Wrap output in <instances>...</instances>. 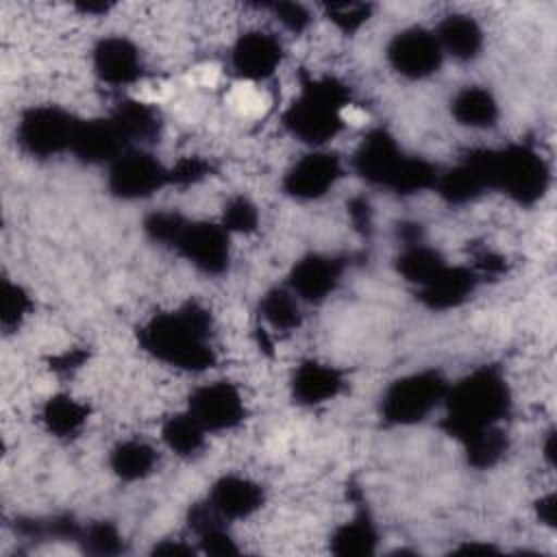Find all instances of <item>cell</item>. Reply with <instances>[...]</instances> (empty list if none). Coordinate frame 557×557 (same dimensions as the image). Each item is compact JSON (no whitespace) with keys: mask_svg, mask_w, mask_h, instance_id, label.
I'll return each instance as SVG.
<instances>
[{"mask_svg":"<svg viewBox=\"0 0 557 557\" xmlns=\"http://www.w3.org/2000/svg\"><path fill=\"white\" fill-rule=\"evenodd\" d=\"M379 533L366 511L355 513L348 522L339 524L331 535V553L339 557H363L376 550Z\"/></svg>","mask_w":557,"mask_h":557,"instance_id":"25","label":"cell"},{"mask_svg":"<svg viewBox=\"0 0 557 557\" xmlns=\"http://www.w3.org/2000/svg\"><path fill=\"white\" fill-rule=\"evenodd\" d=\"M259 313L276 331H294L302 320L296 294L285 287L268 289L259 300Z\"/></svg>","mask_w":557,"mask_h":557,"instance_id":"29","label":"cell"},{"mask_svg":"<svg viewBox=\"0 0 557 557\" xmlns=\"http://www.w3.org/2000/svg\"><path fill=\"white\" fill-rule=\"evenodd\" d=\"M385 54L392 70L411 81H420L435 74L444 61V52L433 30L420 26H411L396 33L389 39Z\"/></svg>","mask_w":557,"mask_h":557,"instance_id":"10","label":"cell"},{"mask_svg":"<svg viewBox=\"0 0 557 557\" xmlns=\"http://www.w3.org/2000/svg\"><path fill=\"white\" fill-rule=\"evenodd\" d=\"M450 113L461 126L470 128H490L500 115L494 94L479 85L459 89L450 102Z\"/></svg>","mask_w":557,"mask_h":557,"instance_id":"21","label":"cell"},{"mask_svg":"<svg viewBox=\"0 0 557 557\" xmlns=\"http://www.w3.org/2000/svg\"><path fill=\"white\" fill-rule=\"evenodd\" d=\"M544 457L548 459V463L555 461V433H553V431L546 435V442H544Z\"/></svg>","mask_w":557,"mask_h":557,"instance_id":"43","label":"cell"},{"mask_svg":"<svg viewBox=\"0 0 557 557\" xmlns=\"http://www.w3.org/2000/svg\"><path fill=\"white\" fill-rule=\"evenodd\" d=\"M76 126L78 120L61 107H30L20 115L17 144L26 154L48 159L70 150Z\"/></svg>","mask_w":557,"mask_h":557,"instance_id":"7","label":"cell"},{"mask_svg":"<svg viewBox=\"0 0 557 557\" xmlns=\"http://www.w3.org/2000/svg\"><path fill=\"white\" fill-rule=\"evenodd\" d=\"M205 426L189 413H174L161 426V437L168 448L181 457H191L205 446Z\"/></svg>","mask_w":557,"mask_h":557,"instance_id":"28","label":"cell"},{"mask_svg":"<svg viewBox=\"0 0 557 557\" xmlns=\"http://www.w3.org/2000/svg\"><path fill=\"white\" fill-rule=\"evenodd\" d=\"M342 178V161L333 152L302 154L283 176V189L296 200H318Z\"/></svg>","mask_w":557,"mask_h":557,"instance_id":"12","label":"cell"},{"mask_svg":"<svg viewBox=\"0 0 557 557\" xmlns=\"http://www.w3.org/2000/svg\"><path fill=\"white\" fill-rule=\"evenodd\" d=\"M228 231L215 222H196L183 218L170 248L205 274L218 276L226 272L231 261Z\"/></svg>","mask_w":557,"mask_h":557,"instance_id":"8","label":"cell"},{"mask_svg":"<svg viewBox=\"0 0 557 557\" xmlns=\"http://www.w3.org/2000/svg\"><path fill=\"white\" fill-rule=\"evenodd\" d=\"M126 144H139V141H152L159 135L161 120L154 107L141 102V100H124L120 102L113 113L109 115Z\"/></svg>","mask_w":557,"mask_h":557,"instance_id":"22","label":"cell"},{"mask_svg":"<svg viewBox=\"0 0 557 557\" xmlns=\"http://www.w3.org/2000/svg\"><path fill=\"white\" fill-rule=\"evenodd\" d=\"M435 189L448 205H466L479 198L483 191H487L485 181L474 161L470 159V154L448 172L440 174Z\"/></svg>","mask_w":557,"mask_h":557,"instance_id":"26","label":"cell"},{"mask_svg":"<svg viewBox=\"0 0 557 557\" xmlns=\"http://www.w3.org/2000/svg\"><path fill=\"white\" fill-rule=\"evenodd\" d=\"M442 403L446 407L442 429L463 444L500 426L511 409V392L498 368L483 366L448 387Z\"/></svg>","mask_w":557,"mask_h":557,"instance_id":"2","label":"cell"},{"mask_svg":"<svg viewBox=\"0 0 557 557\" xmlns=\"http://www.w3.org/2000/svg\"><path fill=\"white\" fill-rule=\"evenodd\" d=\"M444 265H446V261H444L442 252L431 246H424L420 242L405 246L403 252L396 257L398 274L418 287L429 283Z\"/></svg>","mask_w":557,"mask_h":557,"instance_id":"27","label":"cell"},{"mask_svg":"<svg viewBox=\"0 0 557 557\" xmlns=\"http://www.w3.org/2000/svg\"><path fill=\"white\" fill-rule=\"evenodd\" d=\"M220 224L228 233H252L259 226V211L246 196H235L224 205Z\"/></svg>","mask_w":557,"mask_h":557,"instance_id":"34","label":"cell"},{"mask_svg":"<svg viewBox=\"0 0 557 557\" xmlns=\"http://www.w3.org/2000/svg\"><path fill=\"white\" fill-rule=\"evenodd\" d=\"M207 500L224 520H244L261 509L263 490L246 476L226 474L211 485Z\"/></svg>","mask_w":557,"mask_h":557,"instance_id":"18","label":"cell"},{"mask_svg":"<svg viewBox=\"0 0 557 557\" xmlns=\"http://www.w3.org/2000/svg\"><path fill=\"white\" fill-rule=\"evenodd\" d=\"M231 70L246 81L270 78L283 61L281 41L265 30H248L231 48Z\"/></svg>","mask_w":557,"mask_h":557,"instance_id":"13","label":"cell"},{"mask_svg":"<svg viewBox=\"0 0 557 557\" xmlns=\"http://www.w3.org/2000/svg\"><path fill=\"white\" fill-rule=\"evenodd\" d=\"M30 307H33V302H30V296L26 294V289L22 285L4 278L2 287H0V324H2L4 333H13L15 329H20V324L28 315Z\"/></svg>","mask_w":557,"mask_h":557,"instance_id":"31","label":"cell"},{"mask_svg":"<svg viewBox=\"0 0 557 557\" xmlns=\"http://www.w3.org/2000/svg\"><path fill=\"white\" fill-rule=\"evenodd\" d=\"M444 54L455 57L457 61H472L483 50V28L470 15L453 13L446 15L433 30Z\"/></svg>","mask_w":557,"mask_h":557,"instance_id":"20","label":"cell"},{"mask_svg":"<svg viewBox=\"0 0 557 557\" xmlns=\"http://www.w3.org/2000/svg\"><path fill=\"white\" fill-rule=\"evenodd\" d=\"M448 383L437 370H420L396 379L381 398V416L387 424L409 426L422 422L446 396Z\"/></svg>","mask_w":557,"mask_h":557,"instance_id":"6","label":"cell"},{"mask_svg":"<svg viewBox=\"0 0 557 557\" xmlns=\"http://www.w3.org/2000/svg\"><path fill=\"white\" fill-rule=\"evenodd\" d=\"M348 213H350L352 224H355L357 228H370V215H372V211H370V205H368L363 198L350 200Z\"/></svg>","mask_w":557,"mask_h":557,"instance_id":"39","label":"cell"},{"mask_svg":"<svg viewBox=\"0 0 557 557\" xmlns=\"http://www.w3.org/2000/svg\"><path fill=\"white\" fill-rule=\"evenodd\" d=\"M211 313L198 302H185L144 322L137 331L139 346L157 361L185 370L205 372L215 366L211 344Z\"/></svg>","mask_w":557,"mask_h":557,"instance_id":"1","label":"cell"},{"mask_svg":"<svg viewBox=\"0 0 557 557\" xmlns=\"http://www.w3.org/2000/svg\"><path fill=\"white\" fill-rule=\"evenodd\" d=\"M535 513L540 518V522H544L546 527H555V518H557V505H555V494H546L535 503Z\"/></svg>","mask_w":557,"mask_h":557,"instance_id":"40","label":"cell"},{"mask_svg":"<svg viewBox=\"0 0 557 557\" xmlns=\"http://www.w3.org/2000/svg\"><path fill=\"white\" fill-rule=\"evenodd\" d=\"M292 398L300 405H322L326 400H333L342 387L344 376L337 368L320 363V361H302L289 381Z\"/></svg>","mask_w":557,"mask_h":557,"instance_id":"19","label":"cell"},{"mask_svg":"<svg viewBox=\"0 0 557 557\" xmlns=\"http://www.w3.org/2000/svg\"><path fill=\"white\" fill-rule=\"evenodd\" d=\"M187 411L205 426V431H228L242 424L246 416L244 398L233 383L213 381L191 392Z\"/></svg>","mask_w":557,"mask_h":557,"instance_id":"11","label":"cell"},{"mask_svg":"<svg viewBox=\"0 0 557 557\" xmlns=\"http://www.w3.org/2000/svg\"><path fill=\"white\" fill-rule=\"evenodd\" d=\"M466 459L476 470H487L496 466L507 453V433L500 426L483 431L468 442H463Z\"/></svg>","mask_w":557,"mask_h":557,"instance_id":"30","label":"cell"},{"mask_svg":"<svg viewBox=\"0 0 557 557\" xmlns=\"http://www.w3.org/2000/svg\"><path fill=\"white\" fill-rule=\"evenodd\" d=\"M261 9L270 11L292 33H302L311 22V13L298 2H268Z\"/></svg>","mask_w":557,"mask_h":557,"instance_id":"36","label":"cell"},{"mask_svg":"<svg viewBox=\"0 0 557 557\" xmlns=\"http://www.w3.org/2000/svg\"><path fill=\"white\" fill-rule=\"evenodd\" d=\"M78 544L89 555H117L124 548L120 531L115 529V524L107 520H98L83 527L78 535Z\"/></svg>","mask_w":557,"mask_h":557,"instance_id":"32","label":"cell"},{"mask_svg":"<svg viewBox=\"0 0 557 557\" xmlns=\"http://www.w3.org/2000/svg\"><path fill=\"white\" fill-rule=\"evenodd\" d=\"M91 65L102 83L122 87L133 85L144 74L139 48L126 37H104L91 50Z\"/></svg>","mask_w":557,"mask_h":557,"instance_id":"14","label":"cell"},{"mask_svg":"<svg viewBox=\"0 0 557 557\" xmlns=\"http://www.w3.org/2000/svg\"><path fill=\"white\" fill-rule=\"evenodd\" d=\"M168 172H170V183L172 185L187 187V185H194V183L202 181L205 176H209L211 174V163H207L200 157H183Z\"/></svg>","mask_w":557,"mask_h":557,"instance_id":"37","label":"cell"},{"mask_svg":"<svg viewBox=\"0 0 557 557\" xmlns=\"http://www.w3.org/2000/svg\"><path fill=\"white\" fill-rule=\"evenodd\" d=\"M154 555H191L194 550L189 548V546H185V544H172V542H163V544H159V546H154V550H152Z\"/></svg>","mask_w":557,"mask_h":557,"instance_id":"41","label":"cell"},{"mask_svg":"<svg viewBox=\"0 0 557 557\" xmlns=\"http://www.w3.org/2000/svg\"><path fill=\"white\" fill-rule=\"evenodd\" d=\"M128 150L126 139L117 131L111 117L104 120H78L72 137L70 152L85 163H113Z\"/></svg>","mask_w":557,"mask_h":557,"instance_id":"16","label":"cell"},{"mask_svg":"<svg viewBox=\"0 0 557 557\" xmlns=\"http://www.w3.org/2000/svg\"><path fill=\"white\" fill-rule=\"evenodd\" d=\"M350 102V89L335 76H305L298 96L283 113L285 128L309 146L333 139L342 126V111Z\"/></svg>","mask_w":557,"mask_h":557,"instance_id":"4","label":"cell"},{"mask_svg":"<svg viewBox=\"0 0 557 557\" xmlns=\"http://www.w3.org/2000/svg\"><path fill=\"white\" fill-rule=\"evenodd\" d=\"M76 9L81 13H87V15H100V13H107L111 9V4H107V2H78Z\"/></svg>","mask_w":557,"mask_h":557,"instance_id":"42","label":"cell"},{"mask_svg":"<svg viewBox=\"0 0 557 557\" xmlns=\"http://www.w3.org/2000/svg\"><path fill=\"white\" fill-rule=\"evenodd\" d=\"M89 418V407L72 398L70 394H54L41 407V422L54 437L67 440L83 431Z\"/></svg>","mask_w":557,"mask_h":557,"instance_id":"23","label":"cell"},{"mask_svg":"<svg viewBox=\"0 0 557 557\" xmlns=\"http://www.w3.org/2000/svg\"><path fill=\"white\" fill-rule=\"evenodd\" d=\"M85 359H87V352H85L83 348H72V350L63 352L61 357H54L50 363H52V370H61V372H67V370L81 368Z\"/></svg>","mask_w":557,"mask_h":557,"instance_id":"38","label":"cell"},{"mask_svg":"<svg viewBox=\"0 0 557 557\" xmlns=\"http://www.w3.org/2000/svg\"><path fill=\"white\" fill-rule=\"evenodd\" d=\"M470 159L479 168L485 187L503 191L518 205H535L548 189L550 170L537 150L524 144L505 148L472 150Z\"/></svg>","mask_w":557,"mask_h":557,"instance_id":"5","label":"cell"},{"mask_svg":"<svg viewBox=\"0 0 557 557\" xmlns=\"http://www.w3.org/2000/svg\"><path fill=\"white\" fill-rule=\"evenodd\" d=\"M322 11L335 28L342 33H355L359 30L372 15V4L368 2H326L322 4Z\"/></svg>","mask_w":557,"mask_h":557,"instance_id":"33","label":"cell"},{"mask_svg":"<svg viewBox=\"0 0 557 557\" xmlns=\"http://www.w3.org/2000/svg\"><path fill=\"white\" fill-rule=\"evenodd\" d=\"M157 466L154 448L144 440L117 442L109 453V468L122 481H141L152 474Z\"/></svg>","mask_w":557,"mask_h":557,"instance_id":"24","label":"cell"},{"mask_svg":"<svg viewBox=\"0 0 557 557\" xmlns=\"http://www.w3.org/2000/svg\"><path fill=\"white\" fill-rule=\"evenodd\" d=\"M479 283V274L466 265H444L429 283L418 287L420 302L431 311H448L466 302Z\"/></svg>","mask_w":557,"mask_h":557,"instance_id":"17","label":"cell"},{"mask_svg":"<svg viewBox=\"0 0 557 557\" xmlns=\"http://www.w3.org/2000/svg\"><path fill=\"white\" fill-rule=\"evenodd\" d=\"M198 544L209 555H235L239 548L233 542V537L224 529V520H218L200 531H196Z\"/></svg>","mask_w":557,"mask_h":557,"instance_id":"35","label":"cell"},{"mask_svg":"<svg viewBox=\"0 0 557 557\" xmlns=\"http://www.w3.org/2000/svg\"><path fill=\"white\" fill-rule=\"evenodd\" d=\"M170 183V172L157 157L144 150H126L120 154L107 174V187L124 200L148 198Z\"/></svg>","mask_w":557,"mask_h":557,"instance_id":"9","label":"cell"},{"mask_svg":"<svg viewBox=\"0 0 557 557\" xmlns=\"http://www.w3.org/2000/svg\"><path fill=\"white\" fill-rule=\"evenodd\" d=\"M352 168L368 183L403 196L435 187L440 176L433 163L405 154L396 139L381 128L370 131L361 139L352 157Z\"/></svg>","mask_w":557,"mask_h":557,"instance_id":"3","label":"cell"},{"mask_svg":"<svg viewBox=\"0 0 557 557\" xmlns=\"http://www.w3.org/2000/svg\"><path fill=\"white\" fill-rule=\"evenodd\" d=\"M344 274V261L329 255H305L289 270V289L309 302L324 300L339 283Z\"/></svg>","mask_w":557,"mask_h":557,"instance_id":"15","label":"cell"}]
</instances>
